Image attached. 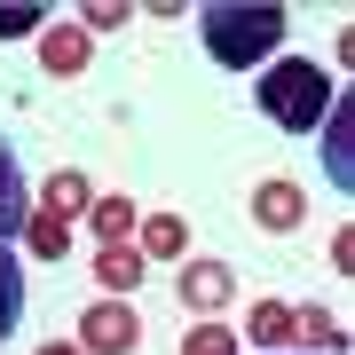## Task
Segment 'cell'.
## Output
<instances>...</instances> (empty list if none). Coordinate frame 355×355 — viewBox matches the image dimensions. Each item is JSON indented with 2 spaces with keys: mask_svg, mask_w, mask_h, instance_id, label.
Wrapping results in <instances>:
<instances>
[{
  "mask_svg": "<svg viewBox=\"0 0 355 355\" xmlns=\"http://www.w3.org/2000/svg\"><path fill=\"white\" fill-rule=\"evenodd\" d=\"M0 32H48V8H32V0H0Z\"/></svg>",
  "mask_w": 355,
  "mask_h": 355,
  "instance_id": "e0dca14e",
  "label": "cell"
},
{
  "mask_svg": "<svg viewBox=\"0 0 355 355\" xmlns=\"http://www.w3.org/2000/svg\"><path fill=\"white\" fill-rule=\"evenodd\" d=\"M324 174H331V190H347V182H355V166H347V103H331V111H324Z\"/></svg>",
  "mask_w": 355,
  "mask_h": 355,
  "instance_id": "7c38bea8",
  "label": "cell"
},
{
  "mask_svg": "<svg viewBox=\"0 0 355 355\" xmlns=\"http://www.w3.org/2000/svg\"><path fill=\"white\" fill-rule=\"evenodd\" d=\"M245 331H253V347H292V308L284 300H253V316H245Z\"/></svg>",
  "mask_w": 355,
  "mask_h": 355,
  "instance_id": "8fae6325",
  "label": "cell"
},
{
  "mask_svg": "<svg viewBox=\"0 0 355 355\" xmlns=\"http://www.w3.org/2000/svg\"><path fill=\"white\" fill-rule=\"evenodd\" d=\"M16 316H24V268H16V253L0 245V340L16 331Z\"/></svg>",
  "mask_w": 355,
  "mask_h": 355,
  "instance_id": "2e32d148",
  "label": "cell"
},
{
  "mask_svg": "<svg viewBox=\"0 0 355 355\" xmlns=\"http://www.w3.org/2000/svg\"><path fill=\"white\" fill-rule=\"evenodd\" d=\"M40 64H48L55 79H79V71L95 64V40L79 32V24H48V32H40Z\"/></svg>",
  "mask_w": 355,
  "mask_h": 355,
  "instance_id": "5b68a950",
  "label": "cell"
},
{
  "mask_svg": "<svg viewBox=\"0 0 355 355\" xmlns=\"http://www.w3.org/2000/svg\"><path fill=\"white\" fill-rule=\"evenodd\" d=\"M292 340H300L308 355H340V347H347V331L331 324V316H316V308H308V316H292Z\"/></svg>",
  "mask_w": 355,
  "mask_h": 355,
  "instance_id": "9a60e30c",
  "label": "cell"
},
{
  "mask_svg": "<svg viewBox=\"0 0 355 355\" xmlns=\"http://www.w3.org/2000/svg\"><path fill=\"white\" fill-rule=\"evenodd\" d=\"M79 347H87V355H135V347H142V316H135L127 300L103 292L87 316H79Z\"/></svg>",
  "mask_w": 355,
  "mask_h": 355,
  "instance_id": "3957f363",
  "label": "cell"
},
{
  "mask_svg": "<svg viewBox=\"0 0 355 355\" xmlns=\"http://www.w3.org/2000/svg\"><path fill=\"white\" fill-rule=\"evenodd\" d=\"M182 355H237V331H221V324H198L190 340H182Z\"/></svg>",
  "mask_w": 355,
  "mask_h": 355,
  "instance_id": "ac0fdd59",
  "label": "cell"
},
{
  "mask_svg": "<svg viewBox=\"0 0 355 355\" xmlns=\"http://www.w3.org/2000/svg\"><path fill=\"white\" fill-rule=\"evenodd\" d=\"M40 355H87V347H64V340H48V347H40Z\"/></svg>",
  "mask_w": 355,
  "mask_h": 355,
  "instance_id": "ffe728a7",
  "label": "cell"
},
{
  "mask_svg": "<svg viewBox=\"0 0 355 355\" xmlns=\"http://www.w3.org/2000/svg\"><path fill=\"white\" fill-rule=\"evenodd\" d=\"M32 221V198H24V174H16V150L0 142V245Z\"/></svg>",
  "mask_w": 355,
  "mask_h": 355,
  "instance_id": "9c48e42d",
  "label": "cell"
},
{
  "mask_svg": "<svg viewBox=\"0 0 355 355\" xmlns=\"http://www.w3.org/2000/svg\"><path fill=\"white\" fill-rule=\"evenodd\" d=\"M198 40H205V55H214L221 71H253V64L277 55L284 8L277 0H205L198 8Z\"/></svg>",
  "mask_w": 355,
  "mask_h": 355,
  "instance_id": "6da1fadb",
  "label": "cell"
},
{
  "mask_svg": "<svg viewBox=\"0 0 355 355\" xmlns=\"http://www.w3.org/2000/svg\"><path fill=\"white\" fill-rule=\"evenodd\" d=\"M87 205H95L87 174H79V166H55L48 190H40V214H55V221H87Z\"/></svg>",
  "mask_w": 355,
  "mask_h": 355,
  "instance_id": "52a82bcc",
  "label": "cell"
},
{
  "mask_svg": "<svg viewBox=\"0 0 355 355\" xmlns=\"http://www.w3.org/2000/svg\"><path fill=\"white\" fill-rule=\"evenodd\" d=\"M268 355H284V347H268Z\"/></svg>",
  "mask_w": 355,
  "mask_h": 355,
  "instance_id": "44dd1931",
  "label": "cell"
},
{
  "mask_svg": "<svg viewBox=\"0 0 355 355\" xmlns=\"http://www.w3.org/2000/svg\"><path fill=\"white\" fill-rule=\"evenodd\" d=\"M300 214H308V198H300V182H261L253 190V229H300Z\"/></svg>",
  "mask_w": 355,
  "mask_h": 355,
  "instance_id": "8992f818",
  "label": "cell"
},
{
  "mask_svg": "<svg viewBox=\"0 0 355 355\" xmlns=\"http://www.w3.org/2000/svg\"><path fill=\"white\" fill-rule=\"evenodd\" d=\"M119 24H127V8H119V0H95V8L79 16V32H87V40H95V32H119Z\"/></svg>",
  "mask_w": 355,
  "mask_h": 355,
  "instance_id": "d6986e66",
  "label": "cell"
},
{
  "mask_svg": "<svg viewBox=\"0 0 355 355\" xmlns=\"http://www.w3.org/2000/svg\"><path fill=\"white\" fill-rule=\"evenodd\" d=\"M24 245H32L40 261H64V253H71V221H55V214H32V221H24Z\"/></svg>",
  "mask_w": 355,
  "mask_h": 355,
  "instance_id": "5bb4252c",
  "label": "cell"
},
{
  "mask_svg": "<svg viewBox=\"0 0 355 355\" xmlns=\"http://www.w3.org/2000/svg\"><path fill=\"white\" fill-rule=\"evenodd\" d=\"M253 103L268 111V127H284V135H316L324 111H331V79L308 64V55H268Z\"/></svg>",
  "mask_w": 355,
  "mask_h": 355,
  "instance_id": "7a4b0ae2",
  "label": "cell"
},
{
  "mask_svg": "<svg viewBox=\"0 0 355 355\" xmlns=\"http://www.w3.org/2000/svg\"><path fill=\"white\" fill-rule=\"evenodd\" d=\"M87 229H95L103 245H127L142 221H135V205H127V198H95V205H87Z\"/></svg>",
  "mask_w": 355,
  "mask_h": 355,
  "instance_id": "4fadbf2b",
  "label": "cell"
},
{
  "mask_svg": "<svg viewBox=\"0 0 355 355\" xmlns=\"http://www.w3.org/2000/svg\"><path fill=\"white\" fill-rule=\"evenodd\" d=\"M190 253V221L182 214H150L142 221V261H182Z\"/></svg>",
  "mask_w": 355,
  "mask_h": 355,
  "instance_id": "30bf717a",
  "label": "cell"
},
{
  "mask_svg": "<svg viewBox=\"0 0 355 355\" xmlns=\"http://www.w3.org/2000/svg\"><path fill=\"white\" fill-rule=\"evenodd\" d=\"M229 300H237V277H229V261H182V308H198V316H221Z\"/></svg>",
  "mask_w": 355,
  "mask_h": 355,
  "instance_id": "277c9868",
  "label": "cell"
},
{
  "mask_svg": "<svg viewBox=\"0 0 355 355\" xmlns=\"http://www.w3.org/2000/svg\"><path fill=\"white\" fill-rule=\"evenodd\" d=\"M95 284L111 292V300H127V292L142 284V245H103L95 253Z\"/></svg>",
  "mask_w": 355,
  "mask_h": 355,
  "instance_id": "ba28073f",
  "label": "cell"
}]
</instances>
